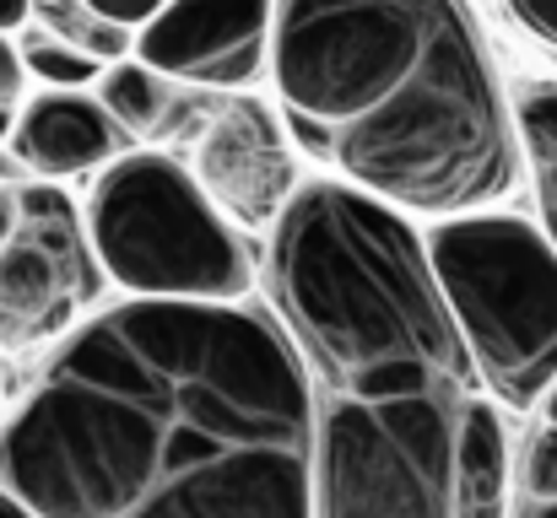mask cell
Returning a JSON list of instances; mask_svg holds the SVG:
<instances>
[{
	"label": "cell",
	"instance_id": "ba28073f",
	"mask_svg": "<svg viewBox=\"0 0 557 518\" xmlns=\"http://www.w3.org/2000/svg\"><path fill=\"white\" fill-rule=\"evenodd\" d=\"M189 178L238 232H276L304 194L293 136L260 98H227L195 136Z\"/></svg>",
	"mask_w": 557,
	"mask_h": 518
},
{
	"label": "cell",
	"instance_id": "52a82bcc",
	"mask_svg": "<svg viewBox=\"0 0 557 518\" xmlns=\"http://www.w3.org/2000/svg\"><path fill=\"white\" fill-rule=\"evenodd\" d=\"M103 281L87 216H76L54 184H27L16 232L0 254V351L71 341L98 319L92 303L103 298Z\"/></svg>",
	"mask_w": 557,
	"mask_h": 518
},
{
	"label": "cell",
	"instance_id": "4fadbf2b",
	"mask_svg": "<svg viewBox=\"0 0 557 518\" xmlns=\"http://www.w3.org/2000/svg\"><path fill=\"white\" fill-rule=\"evenodd\" d=\"M520 119V147H525V168L536 178V205H542V232L557 249V87H525L515 103Z\"/></svg>",
	"mask_w": 557,
	"mask_h": 518
},
{
	"label": "cell",
	"instance_id": "5b68a950",
	"mask_svg": "<svg viewBox=\"0 0 557 518\" xmlns=\"http://www.w3.org/2000/svg\"><path fill=\"white\" fill-rule=\"evenodd\" d=\"M428 260L476 362V378L509 410L557 389V249L525 216H466L428 227Z\"/></svg>",
	"mask_w": 557,
	"mask_h": 518
},
{
	"label": "cell",
	"instance_id": "7c38bea8",
	"mask_svg": "<svg viewBox=\"0 0 557 518\" xmlns=\"http://www.w3.org/2000/svg\"><path fill=\"white\" fill-rule=\"evenodd\" d=\"M98 103L120 119V130H125L131 141H141V136H158V130L169 125L180 92H174V81L158 76L152 65L125 60V65H109V71H103V81H98Z\"/></svg>",
	"mask_w": 557,
	"mask_h": 518
},
{
	"label": "cell",
	"instance_id": "2e32d148",
	"mask_svg": "<svg viewBox=\"0 0 557 518\" xmlns=\"http://www.w3.org/2000/svg\"><path fill=\"white\" fill-rule=\"evenodd\" d=\"M525 503H557V432H536V443L525 448V470H520Z\"/></svg>",
	"mask_w": 557,
	"mask_h": 518
},
{
	"label": "cell",
	"instance_id": "7402d4cb",
	"mask_svg": "<svg viewBox=\"0 0 557 518\" xmlns=\"http://www.w3.org/2000/svg\"><path fill=\"white\" fill-rule=\"evenodd\" d=\"M547 427H553V432H557V389H553V394H547Z\"/></svg>",
	"mask_w": 557,
	"mask_h": 518
},
{
	"label": "cell",
	"instance_id": "8992f818",
	"mask_svg": "<svg viewBox=\"0 0 557 518\" xmlns=\"http://www.w3.org/2000/svg\"><path fill=\"white\" fill-rule=\"evenodd\" d=\"M87 238L103 276L131 303H200L238 308L255 292L244 232L216 216L185 163L131 152L98 173L87 194Z\"/></svg>",
	"mask_w": 557,
	"mask_h": 518
},
{
	"label": "cell",
	"instance_id": "8fae6325",
	"mask_svg": "<svg viewBox=\"0 0 557 518\" xmlns=\"http://www.w3.org/2000/svg\"><path fill=\"white\" fill-rule=\"evenodd\" d=\"M455 518H509V438L487 394L466 410L460 470H455Z\"/></svg>",
	"mask_w": 557,
	"mask_h": 518
},
{
	"label": "cell",
	"instance_id": "44dd1931",
	"mask_svg": "<svg viewBox=\"0 0 557 518\" xmlns=\"http://www.w3.org/2000/svg\"><path fill=\"white\" fill-rule=\"evenodd\" d=\"M520 518H557V503H525Z\"/></svg>",
	"mask_w": 557,
	"mask_h": 518
},
{
	"label": "cell",
	"instance_id": "6da1fadb",
	"mask_svg": "<svg viewBox=\"0 0 557 518\" xmlns=\"http://www.w3.org/2000/svg\"><path fill=\"white\" fill-rule=\"evenodd\" d=\"M314 383L249 303H114L0 427L33 518H314Z\"/></svg>",
	"mask_w": 557,
	"mask_h": 518
},
{
	"label": "cell",
	"instance_id": "d6986e66",
	"mask_svg": "<svg viewBox=\"0 0 557 518\" xmlns=\"http://www.w3.org/2000/svg\"><path fill=\"white\" fill-rule=\"evenodd\" d=\"M16 216H22V189H5L0 184V254H5V243L16 232Z\"/></svg>",
	"mask_w": 557,
	"mask_h": 518
},
{
	"label": "cell",
	"instance_id": "277c9868",
	"mask_svg": "<svg viewBox=\"0 0 557 518\" xmlns=\"http://www.w3.org/2000/svg\"><path fill=\"white\" fill-rule=\"evenodd\" d=\"M476 383L384 372L314 394V518H455V470Z\"/></svg>",
	"mask_w": 557,
	"mask_h": 518
},
{
	"label": "cell",
	"instance_id": "e0dca14e",
	"mask_svg": "<svg viewBox=\"0 0 557 518\" xmlns=\"http://www.w3.org/2000/svg\"><path fill=\"white\" fill-rule=\"evenodd\" d=\"M22 81H27L22 54L11 38H0V109H22Z\"/></svg>",
	"mask_w": 557,
	"mask_h": 518
},
{
	"label": "cell",
	"instance_id": "ac0fdd59",
	"mask_svg": "<svg viewBox=\"0 0 557 518\" xmlns=\"http://www.w3.org/2000/svg\"><path fill=\"white\" fill-rule=\"evenodd\" d=\"M515 27H525L531 38H542L547 49H557V0L553 5H509Z\"/></svg>",
	"mask_w": 557,
	"mask_h": 518
},
{
	"label": "cell",
	"instance_id": "9a60e30c",
	"mask_svg": "<svg viewBox=\"0 0 557 518\" xmlns=\"http://www.w3.org/2000/svg\"><path fill=\"white\" fill-rule=\"evenodd\" d=\"M16 54H22V71H27L33 81L54 87V92H76V87H87V81H103V71H109V65H98L92 54H82V49H71V43L38 33V27H27V33L16 38Z\"/></svg>",
	"mask_w": 557,
	"mask_h": 518
},
{
	"label": "cell",
	"instance_id": "9c48e42d",
	"mask_svg": "<svg viewBox=\"0 0 557 518\" xmlns=\"http://www.w3.org/2000/svg\"><path fill=\"white\" fill-rule=\"evenodd\" d=\"M276 5H163L136 38V60L169 81L238 92L271 71Z\"/></svg>",
	"mask_w": 557,
	"mask_h": 518
},
{
	"label": "cell",
	"instance_id": "30bf717a",
	"mask_svg": "<svg viewBox=\"0 0 557 518\" xmlns=\"http://www.w3.org/2000/svg\"><path fill=\"white\" fill-rule=\"evenodd\" d=\"M131 136L120 130V119L87 98V92H38L22 103L16 114V136H11V157L27 173H38L44 184L54 178H76V173H109L125 163Z\"/></svg>",
	"mask_w": 557,
	"mask_h": 518
},
{
	"label": "cell",
	"instance_id": "5bb4252c",
	"mask_svg": "<svg viewBox=\"0 0 557 518\" xmlns=\"http://www.w3.org/2000/svg\"><path fill=\"white\" fill-rule=\"evenodd\" d=\"M33 27H38V33H49V38H60V43H71V49H82V54H92L98 65H125V60L136 54V33H125V27L103 22L87 0L33 5Z\"/></svg>",
	"mask_w": 557,
	"mask_h": 518
},
{
	"label": "cell",
	"instance_id": "3957f363",
	"mask_svg": "<svg viewBox=\"0 0 557 518\" xmlns=\"http://www.w3.org/2000/svg\"><path fill=\"white\" fill-rule=\"evenodd\" d=\"M271 298L314 394L384 372H438L482 389L433 276L428 232L342 178L304 184L271 232Z\"/></svg>",
	"mask_w": 557,
	"mask_h": 518
},
{
	"label": "cell",
	"instance_id": "ffe728a7",
	"mask_svg": "<svg viewBox=\"0 0 557 518\" xmlns=\"http://www.w3.org/2000/svg\"><path fill=\"white\" fill-rule=\"evenodd\" d=\"M0 518H33V514H27V508L11 497V492H0Z\"/></svg>",
	"mask_w": 557,
	"mask_h": 518
},
{
	"label": "cell",
	"instance_id": "7a4b0ae2",
	"mask_svg": "<svg viewBox=\"0 0 557 518\" xmlns=\"http://www.w3.org/2000/svg\"><path fill=\"white\" fill-rule=\"evenodd\" d=\"M271 76L293 147L400 216H487L525 173L515 103L466 5H276Z\"/></svg>",
	"mask_w": 557,
	"mask_h": 518
}]
</instances>
